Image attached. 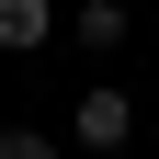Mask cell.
<instances>
[{"label":"cell","instance_id":"obj_1","mask_svg":"<svg viewBox=\"0 0 159 159\" xmlns=\"http://www.w3.org/2000/svg\"><path fill=\"white\" fill-rule=\"evenodd\" d=\"M125 136H136V102H125V91H114V80H102V91H80V102H68V148H91V159H114V148H125Z\"/></svg>","mask_w":159,"mask_h":159},{"label":"cell","instance_id":"obj_2","mask_svg":"<svg viewBox=\"0 0 159 159\" xmlns=\"http://www.w3.org/2000/svg\"><path fill=\"white\" fill-rule=\"evenodd\" d=\"M57 34H68V46H91V57H114V46H125V0H80V11H68V23H57Z\"/></svg>","mask_w":159,"mask_h":159},{"label":"cell","instance_id":"obj_3","mask_svg":"<svg viewBox=\"0 0 159 159\" xmlns=\"http://www.w3.org/2000/svg\"><path fill=\"white\" fill-rule=\"evenodd\" d=\"M57 34V0H0V57H34Z\"/></svg>","mask_w":159,"mask_h":159},{"label":"cell","instance_id":"obj_4","mask_svg":"<svg viewBox=\"0 0 159 159\" xmlns=\"http://www.w3.org/2000/svg\"><path fill=\"white\" fill-rule=\"evenodd\" d=\"M0 159H57V125H0Z\"/></svg>","mask_w":159,"mask_h":159}]
</instances>
